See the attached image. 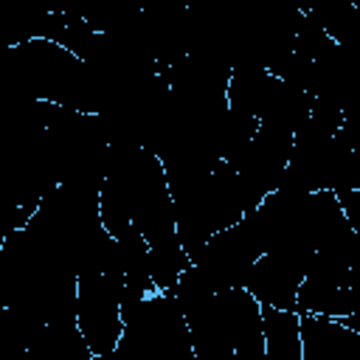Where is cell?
<instances>
[{"label": "cell", "mask_w": 360, "mask_h": 360, "mask_svg": "<svg viewBox=\"0 0 360 360\" xmlns=\"http://www.w3.org/2000/svg\"><path fill=\"white\" fill-rule=\"evenodd\" d=\"M304 276H307V267L301 262L267 250L250 264L242 287H248L262 301V307H290V309H295L298 287H301Z\"/></svg>", "instance_id": "cell-2"}, {"label": "cell", "mask_w": 360, "mask_h": 360, "mask_svg": "<svg viewBox=\"0 0 360 360\" xmlns=\"http://www.w3.org/2000/svg\"><path fill=\"white\" fill-rule=\"evenodd\" d=\"M262 318H264V357L304 360L301 312L290 307H262Z\"/></svg>", "instance_id": "cell-4"}, {"label": "cell", "mask_w": 360, "mask_h": 360, "mask_svg": "<svg viewBox=\"0 0 360 360\" xmlns=\"http://www.w3.org/2000/svg\"><path fill=\"white\" fill-rule=\"evenodd\" d=\"M304 360H360V332L340 318L301 312Z\"/></svg>", "instance_id": "cell-3"}, {"label": "cell", "mask_w": 360, "mask_h": 360, "mask_svg": "<svg viewBox=\"0 0 360 360\" xmlns=\"http://www.w3.org/2000/svg\"><path fill=\"white\" fill-rule=\"evenodd\" d=\"M149 242V273L158 290H172L180 276L194 264L191 253L186 250V245L180 242L177 233L169 236H158V239H146Z\"/></svg>", "instance_id": "cell-5"}, {"label": "cell", "mask_w": 360, "mask_h": 360, "mask_svg": "<svg viewBox=\"0 0 360 360\" xmlns=\"http://www.w3.org/2000/svg\"><path fill=\"white\" fill-rule=\"evenodd\" d=\"M124 276L82 273L76 287V323L96 360H107L124 338Z\"/></svg>", "instance_id": "cell-1"}]
</instances>
